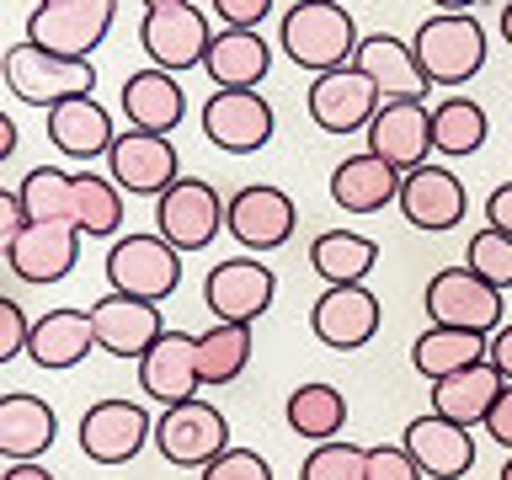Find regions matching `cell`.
<instances>
[{"mask_svg": "<svg viewBox=\"0 0 512 480\" xmlns=\"http://www.w3.org/2000/svg\"><path fill=\"white\" fill-rule=\"evenodd\" d=\"M278 43L283 54L299 64V70H347L358 59V22L342 0H294L283 11V27H278Z\"/></svg>", "mask_w": 512, "mask_h": 480, "instance_id": "6da1fadb", "label": "cell"}, {"mask_svg": "<svg viewBox=\"0 0 512 480\" xmlns=\"http://www.w3.org/2000/svg\"><path fill=\"white\" fill-rule=\"evenodd\" d=\"M0 70H6V86H11L16 102L43 107V112H54L59 102H70V96H91L96 91V64L91 59L43 54V48L27 43V38L6 48Z\"/></svg>", "mask_w": 512, "mask_h": 480, "instance_id": "7a4b0ae2", "label": "cell"}, {"mask_svg": "<svg viewBox=\"0 0 512 480\" xmlns=\"http://www.w3.org/2000/svg\"><path fill=\"white\" fill-rule=\"evenodd\" d=\"M411 48L432 86H464L486 64V27L475 22V11H432L416 27Z\"/></svg>", "mask_w": 512, "mask_h": 480, "instance_id": "3957f363", "label": "cell"}, {"mask_svg": "<svg viewBox=\"0 0 512 480\" xmlns=\"http://www.w3.org/2000/svg\"><path fill=\"white\" fill-rule=\"evenodd\" d=\"M155 448L176 470H208L224 448H230V422L214 400L192 395L182 406H166L155 416Z\"/></svg>", "mask_w": 512, "mask_h": 480, "instance_id": "277c9868", "label": "cell"}, {"mask_svg": "<svg viewBox=\"0 0 512 480\" xmlns=\"http://www.w3.org/2000/svg\"><path fill=\"white\" fill-rule=\"evenodd\" d=\"M219 230H230V203L203 176H182L176 187H166L155 198V235H166L182 256L214 246Z\"/></svg>", "mask_w": 512, "mask_h": 480, "instance_id": "5b68a950", "label": "cell"}, {"mask_svg": "<svg viewBox=\"0 0 512 480\" xmlns=\"http://www.w3.org/2000/svg\"><path fill=\"white\" fill-rule=\"evenodd\" d=\"M107 283L118 288V294H134V299H171L176 283H182V251L171 246L166 235H123L112 240L107 251Z\"/></svg>", "mask_w": 512, "mask_h": 480, "instance_id": "8992f818", "label": "cell"}, {"mask_svg": "<svg viewBox=\"0 0 512 480\" xmlns=\"http://www.w3.org/2000/svg\"><path fill=\"white\" fill-rule=\"evenodd\" d=\"M427 320L432 326H454V331H475L491 336L502 331V288H491L486 278H475L470 267H443L427 278Z\"/></svg>", "mask_w": 512, "mask_h": 480, "instance_id": "52a82bcc", "label": "cell"}, {"mask_svg": "<svg viewBox=\"0 0 512 480\" xmlns=\"http://www.w3.org/2000/svg\"><path fill=\"white\" fill-rule=\"evenodd\" d=\"M272 299H278V278L262 256H224V262L208 267L203 278V304L214 320H230V326H256Z\"/></svg>", "mask_w": 512, "mask_h": 480, "instance_id": "ba28073f", "label": "cell"}, {"mask_svg": "<svg viewBox=\"0 0 512 480\" xmlns=\"http://www.w3.org/2000/svg\"><path fill=\"white\" fill-rule=\"evenodd\" d=\"M118 0H70V6H38L27 16V43L59 59H91L112 32Z\"/></svg>", "mask_w": 512, "mask_h": 480, "instance_id": "9c48e42d", "label": "cell"}, {"mask_svg": "<svg viewBox=\"0 0 512 480\" xmlns=\"http://www.w3.org/2000/svg\"><path fill=\"white\" fill-rule=\"evenodd\" d=\"M150 438H155V422L139 400L107 395L80 416V454L91 464H128V459H139V448Z\"/></svg>", "mask_w": 512, "mask_h": 480, "instance_id": "30bf717a", "label": "cell"}, {"mask_svg": "<svg viewBox=\"0 0 512 480\" xmlns=\"http://www.w3.org/2000/svg\"><path fill=\"white\" fill-rule=\"evenodd\" d=\"M310 331L331 352H358L379 336V294L368 283H331L310 304Z\"/></svg>", "mask_w": 512, "mask_h": 480, "instance_id": "8fae6325", "label": "cell"}, {"mask_svg": "<svg viewBox=\"0 0 512 480\" xmlns=\"http://www.w3.org/2000/svg\"><path fill=\"white\" fill-rule=\"evenodd\" d=\"M304 107H310L315 128H326V134H368V123H374V112L384 102H379L374 80H368L358 64H347V70L315 75Z\"/></svg>", "mask_w": 512, "mask_h": 480, "instance_id": "7c38bea8", "label": "cell"}, {"mask_svg": "<svg viewBox=\"0 0 512 480\" xmlns=\"http://www.w3.org/2000/svg\"><path fill=\"white\" fill-rule=\"evenodd\" d=\"M208 43H214V27L208 16L192 6H166V11H144L139 22V48L150 54L155 70H192V64L208 59Z\"/></svg>", "mask_w": 512, "mask_h": 480, "instance_id": "4fadbf2b", "label": "cell"}, {"mask_svg": "<svg viewBox=\"0 0 512 480\" xmlns=\"http://www.w3.org/2000/svg\"><path fill=\"white\" fill-rule=\"evenodd\" d=\"M107 171L123 192H139V198H160L166 187L182 182V160H176L171 134H144V128H123L107 155Z\"/></svg>", "mask_w": 512, "mask_h": 480, "instance_id": "5bb4252c", "label": "cell"}, {"mask_svg": "<svg viewBox=\"0 0 512 480\" xmlns=\"http://www.w3.org/2000/svg\"><path fill=\"white\" fill-rule=\"evenodd\" d=\"M91 326H96V347L112 352V358H134V363L160 342V336H166L160 304L118 294V288H107V294L91 304Z\"/></svg>", "mask_w": 512, "mask_h": 480, "instance_id": "9a60e30c", "label": "cell"}, {"mask_svg": "<svg viewBox=\"0 0 512 480\" xmlns=\"http://www.w3.org/2000/svg\"><path fill=\"white\" fill-rule=\"evenodd\" d=\"M272 128H278V112H272V102L256 91H214L203 102L208 144H219V150H230V155H256L272 139Z\"/></svg>", "mask_w": 512, "mask_h": 480, "instance_id": "2e32d148", "label": "cell"}, {"mask_svg": "<svg viewBox=\"0 0 512 480\" xmlns=\"http://www.w3.org/2000/svg\"><path fill=\"white\" fill-rule=\"evenodd\" d=\"M395 208L406 214L411 230H427V235H443L454 230V224L464 219V208H470V192H464V182L448 166H416L400 176V198Z\"/></svg>", "mask_w": 512, "mask_h": 480, "instance_id": "e0dca14e", "label": "cell"}, {"mask_svg": "<svg viewBox=\"0 0 512 480\" xmlns=\"http://www.w3.org/2000/svg\"><path fill=\"white\" fill-rule=\"evenodd\" d=\"M294 224H299L294 198H288L283 187H272V182H251V187H240L235 198H230V235H235L251 256L288 246Z\"/></svg>", "mask_w": 512, "mask_h": 480, "instance_id": "ac0fdd59", "label": "cell"}, {"mask_svg": "<svg viewBox=\"0 0 512 480\" xmlns=\"http://www.w3.org/2000/svg\"><path fill=\"white\" fill-rule=\"evenodd\" d=\"M400 448L416 459V470L427 480H464L475 470V438L470 427L448 422V416L427 411V416H411L406 432H400Z\"/></svg>", "mask_w": 512, "mask_h": 480, "instance_id": "d6986e66", "label": "cell"}, {"mask_svg": "<svg viewBox=\"0 0 512 480\" xmlns=\"http://www.w3.org/2000/svg\"><path fill=\"white\" fill-rule=\"evenodd\" d=\"M80 262V230L70 219H48V224H27L22 235L6 246V267L22 283H59L70 278Z\"/></svg>", "mask_w": 512, "mask_h": 480, "instance_id": "ffe728a7", "label": "cell"}, {"mask_svg": "<svg viewBox=\"0 0 512 480\" xmlns=\"http://www.w3.org/2000/svg\"><path fill=\"white\" fill-rule=\"evenodd\" d=\"M139 390L150 400H160V406H182V400L198 395L203 390V379H198V336L166 326V336L139 358Z\"/></svg>", "mask_w": 512, "mask_h": 480, "instance_id": "44dd1931", "label": "cell"}, {"mask_svg": "<svg viewBox=\"0 0 512 480\" xmlns=\"http://www.w3.org/2000/svg\"><path fill=\"white\" fill-rule=\"evenodd\" d=\"M368 150L406 176L416 166H427L432 155V107L427 102H384L368 123Z\"/></svg>", "mask_w": 512, "mask_h": 480, "instance_id": "7402d4cb", "label": "cell"}, {"mask_svg": "<svg viewBox=\"0 0 512 480\" xmlns=\"http://www.w3.org/2000/svg\"><path fill=\"white\" fill-rule=\"evenodd\" d=\"M358 70L374 80L379 102H427V86L432 80L422 75V59L406 38H390V32H368L358 43Z\"/></svg>", "mask_w": 512, "mask_h": 480, "instance_id": "603a6c76", "label": "cell"}, {"mask_svg": "<svg viewBox=\"0 0 512 480\" xmlns=\"http://www.w3.org/2000/svg\"><path fill=\"white\" fill-rule=\"evenodd\" d=\"M48 139L64 160H96V155H112L118 144V128H112V112L96 102V96H70L48 112Z\"/></svg>", "mask_w": 512, "mask_h": 480, "instance_id": "cb8c5ba5", "label": "cell"}, {"mask_svg": "<svg viewBox=\"0 0 512 480\" xmlns=\"http://www.w3.org/2000/svg\"><path fill=\"white\" fill-rule=\"evenodd\" d=\"M123 118L128 128H144V134H171L176 123L187 118V91L176 86V75L171 70H139V75H128L123 80Z\"/></svg>", "mask_w": 512, "mask_h": 480, "instance_id": "d4e9b609", "label": "cell"}, {"mask_svg": "<svg viewBox=\"0 0 512 480\" xmlns=\"http://www.w3.org/2000/svg\"><path fill=\"white\" fill-rule=\"evenodd\" d=\"M214 91H256L272 70V48L262 32H240V27H224L214 32L208 43V59H203Z\"/></svg>", "mask_w": 512, "mask_h": 480, "instance_id": "484cf974", "label": "cell"}, {"mask_svg": "<svg viewBox=\"0 0 512 480\" xmlns=\"http://www.w3.org/2000/svg\"><path fill=\"white\" fill-rule=\"evenodd\" d=\"M96 352V326H91V310H43L32 320V342H27V358L38 368H64L86 363Z\"/></svg>", "mask_w": 512, "mask_h": 480, "instance_id": "4316f807", "label": "cell"}, {"mask_svg": "<svg viewBox=\"0 0 512 480\" xmlns=\"http://www.w3.org/2000/svg\"><path fill=\"white\" fill-rule=\"evenodd\" d=\"M331 198L342 214H379L400 198V171L390 160H379L374 150L363 155H347L342 166L331 171Z\"/></svg>", "mask_w": 512, "mask_h": 480, "instance_id": "83f0119b", "label": "cell"}, {"mask_svg": "<svg viewBox=\"0 0 512 480\" xmlns=\"http://www.w3.org/2000/svg\"><path fill=\"white\" fill-rule=\"evenodd\" d=\"M507 390V379L486 363H475V368H459V374H448L432 384V411L448 416V422H459V427H486V416L496 406V395Z\"/></svg>", "mask_w": 512, "mask_h": 480, "instance_id": "f1b7e54d", "label": "cell"}, {"mask_svg": "<svg viewBox=\"0 0 512 480\" xmlns=\"http://www.w3.org/2000/svg\"><path fill=\"white\" fill-rule=\"evenodd\" d=\"M54 438H59V416L43 395L11 390L0 400V454L6 459H43Z\"/></svg>", "mask_w": 512, "mask_h": 480, "instance_id": "f546056e", "label": "cell"}, {"mask_svg": "<svg viewBox=\"0 0 512 480\" xmlns=\"http://www.w3.org/2000/svg\"><path fill=\"white\" fill-rule=\"evenodd\" d=\"M486 347H491V336L454 331V326H427V331L411 342V368H416L427 384H438V379H448V374H459V368L486 363Z\"/></svg>", "mask_w": 512, "mask_h": 480, "instance_id": "4dcf8cb0", "label": "cell"}, {"mask_svg": "<svg viewBox=\"0 0 512 480\" xmlns=\"http://www.w3.org/2000/svg\"><path fill=\"white\" fill-rule=\"evenodd\" d=\"M283 416H288V427H294V438L331 443V438H342V427H347V395L336 390V384H326V379L299 384V390L288 395Z\"/></svg>", "mask_w": 512, "mask_h": 480, "instance_id": "1f68e13d", "label": "cell"}, {"mask_svg": "<svg viewBox=\"0 0 512 480\" xmlns=\"http://www.w3.org/2000/svg\"><path fill=\"white\" fill-rule=\"evenodd\" d=\"M310 267L331 283H363L379 267V240H368L358 230H326L310 240Z\"/></svg>", "mask_w": 512, "mask_h": 480, "instance_id": "d6a6232c", "label": "cell"}, {"mask_svg": "<svg viewBox=\"0 0 512 480\" xmlns=\"http://www.w3.org/2000/svg\"><path fill=\"white\" fill-rule=\"evenodd\" d=\"M486 134H491V118L480 102H470V96H443V102L432 107V150L438 155L464 160L486 144Z\"/></svg>", "mask_w": 512, "mask_h": 480, "instance_id": "836d02e7", "label": "cell"}, {"mask_svg": "<svg viewBox=\"0 0 512 480\" xmlns=\"http://www.w3.org/2000/svg\"><path fill=\"white\" fill-rule=\"evenodd\" d=\"M251 363V326H230V320H214L208 331H198V379L203 390H219V384H235Z\"/></svg>", "mask_w": 512, "mask_h": 480, "instance_id": "e575fe53", "label": "cell"}, {"mask_svg": "<svg viewBox=\"0 0 512 480\" xmlns=\"http://www.w3.org/2000/svg\"><path fill=\"white\" fill-rule=\"evenodd\" d=\"M70 224L80 235H118L123 224V187L112 176H96V171H75V214Z\"/></svg>", "mask_w": 512, "mask_h": 480, "instance_id": "d590c367", "label": "cell"}, {"mask_svg": "<svg viewBox=\"0 0 512 480\" xmlns=\"http://www.w3.org/2000/svg\"><path fill=\"white\" fill-rule=\"evenodd\" d=\"M22 208L32 224H48V219H70L75 214V171H59V166H32L22 182Z\"/></svg>", "mask_w": 512, "mask_h": 480, "instance_id": "8d00e7d4", "label": "cell"}, {"mask_svg": "<svg viewBox=\"0 0 512 480\" xmlns=\"http://www.w3.org/2000/svg\"><path fill=\"white\" fill-rule=\"evenodd\" d=\"M464 267L507 294V288H512V235L491 230V224H480V230L470 235V251H464Z\"/></svg>", "mask_w": 512, "mask_h": 480, "instance_id": "74e56055", "label": "cell"}, {"mask_svg": "<svg viewBox=\"0 0 512 480\" xmlns=\"http://www.w3.org/2000/svg\"><path fill=\"white\" fill-rule=\"evenodd\" d=\"M299 480H368V448L347 443V438H331V443H315L310 459H304Z\"/></svg>", "mask_w": 512, "mask_h": 480, "instance_id": "f35d334b", "label": "cell"}, {"mask_svg": "<svg viewBox=\"0 0 512 480\" xmlns=\"http://www.w3.org/2000/svg\"><path fill=\"white\" fill-rule=\"evenodd\" d=\"M198 480H272V464L256 454V448H235L230 443L208 470H198Z\"/></svg>", "mask_w": 512, "mask_h": 480, "instance_id": "ab89813d", "label": "cell"}, {"mask_svg": "<svg viewBox=\"0 0 512 480\" xmlns=\"http://www.w3.org/2000/svg\"><path fill=\"white\" fill-rule=\"evenodd\" d=\"M27 342H32V320L16 299H0V358H27Z\"/></svg>", "mask_w": 512, "mask_h": 480, "instance_id": "60d3db41", "label": "cell"}, {"mask_svg": "<svg viewBox=\"0 0 512 480\" xmlns=\"http://www.w3.org/2000/svg\"><path fill=\"white\" fill-rule=\"evenodd\" d=\"M368 480H427V475L416 470V459L400 443H379L368 448Z\"/></svg>", "mask_w": 512, "mask_h": 480, "instance_id": "b9f144b4", "label": "cell"}, {"mask_svg": "<svg viewBox=\"0 0 512 480\" xmlns=\"http://www.w3.org/2000/svg\"><path fill=\"white\" fill-rule=\"evenodd\" d=\"M214 16L224 27H240V32H262V22L272 16V0H214Z\"/></svg>", "mask_w": 512, "mask_h": 480, "instance_id": "7bdbcfd3", "label": "cell"}, {"mask_svg": "<svg viewBox=\"0 0 512 480\" xmlns=\"http://www.w3.org/2000/svg\"><path fill=\"white\" fill-rule=\"evenodd\" d=\"M27 224H32V219H27V208H22V192H16V187H6V192H0V240L11 246V240L22 235Z\"/></svg>", "mask_w": 512, "mask_h": 480, "instance_id": "ee69618b", "label": "cell"}, {"mask_svg": "<svg viewBox=\"0 0 512 480\" xmlns=\"http://www.w3.org/2000/svg\"><path fill=\"white\" fill-rule=\"evenodd\" d=\"M486 438L502 443L507 454H512V384L496 395V406H491V416H486Z\"/></svg>", "mask_w": 512, "mask_h": 480, "instance_id": "f6af8a7d", "label": "cell"}, {"mask_svg": "<svg viewBox=\"0 0 512 480\" xmlns=\"http://www.w3.org/2000/svg\"><path fill=\"white\" fill-rule=\"evenodd\" d=\"M486 224H491V230H502V235H512V182H502L486 198Z\"/></svg>", "mask_w": 512, "mask_h": 480, "instance_id": "bcb514c9", "label": "cell"}, {"mask_svg": "<svg viewBox=\"0 0 512 480\" xmlns=\"http://www.w3.org/2000/svg\"><path fill=\"white\" fill-rule=\"evenodd\" d=\"M486 358H491V368H496V374H502V379L512 384V326L491 331V347H486Z\"/></svg>", "mask_w": 512, "mask_h": 480, "instance_id": "7dc6e473", "label": "cell"}, {"mask_svg": "<svg viewBox=\"0 0 512 480\" xmlns=\"http://www.w3.org/2000/svg\"><path fill=\"white\" fill-rule=\"evenodd\" d=\"M0 480H54V475H48L38 459H11V470L0 475Z\"/></svg>", "mask_w": 512, "mask_h": 480, "instance_id": "c3c4849f", "label": "cell"}, {"mask_svg": "<svg viewBox=\"0 0 512 480\" xmlns=\"http://www.w3.org/2000/svg\"><path fill=\"white\" fill-rule=\"evenodd\" d=\"M11 155H16V123L0 118V160H11Z\"/></svg>", "mask_w": 512, "mask_h": 480, "instance_id": "681fc988", "label": "cell"}, {"mask_svg": "<svg viewBox=\"0 0 512 480\" xmlns=\"http://www.w3.org/2000/svg\"><path fill=\"white\" fill-rule=\"evenodd\" d=\"M427 6H438V11H475L480 0H427Z\"/></svg>", "mask_w": 512, "mask_h": 480, "instance_id": "f907efd6", "label": "cell"}, {"mask_svg": "<svg viewBox=\"0 0 512 480\" xmlns=\"http://www.w3.org/2000/svg\"><path fill=\"white\" fill-rule=\"evenodd\" d=\"M496 27H502V38H507V48H512V0L502 6V16H496Z\"/></svg>", "mask_w": 512, "mask_h": 480, "instance_id": "816d5d0a", "label": "cell"}, {"mask_svg": "<svg viewBox=\"0 0 512 480\" xmlns=\"http://www.w3.org/2000/svg\"><path fill=\"white\" fill-rule=\"evenodd\" d=\"M144 11H166V6H187V0H139Z\"/></svg>", "mask_w": 512, "mask_h": 480, "instance_id": "f5cc1de1", "label": "cell"}, {"mask_svg": "<svg viewBox=\"0 0 512 480\" xmlns=\"http://www.w3.org/2000/svg\"><path fill=\"white\" fill-rule=\"evenodd\" d=\"M496 480H512V459H507V464H502V475H496Z\"/></svg>", "mask_w": 512, "mask_h": 480, "instance_id": "db71d44e", "label": "cell"}, {"mask_svg": "<svg viewBox=\"0 0 512 480\" xmlns=\"http://www.w3.org/2000/svg\"><path fill=\"white\" fill-rule=\"evenodd\" d=\"M38 6H70V0H38Z\"/></svg>", "mask_w": 512, "mask_h": 480, "instance_id": "11a10c76", "label": "cell"}]
</instances>
